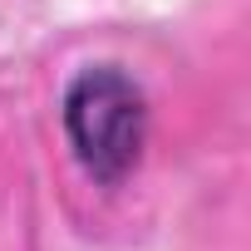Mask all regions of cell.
I'll return each instance as SVG.
<instances>
[{
	"label": "cell",
	"instance_id": "cell-1",
	"mask_svg": "<svg viewBox=\"0 0 251 251\" xmlns=\"http://www.w3.org/2000/svg\"><path fill=\"white\" fill-rule=\"evenodd\" d=\"M64 133L79 168L99 182H123L148 138V99L118 64H89L64 89Z\"/></svg>",
	"mask_w": 251,
	"mask_h": 251
}]
</instances>
